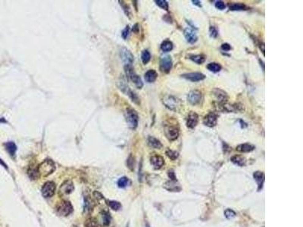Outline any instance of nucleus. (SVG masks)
<instances>
[{"label": "nucleus", "instance_id": "f257e3e1", "mask_svg": "<svg viewBox=\"0 0 303 227\" xmlns=\"http://www.w3.org/2000/svg\"><path fill=\"white\" fill-rule=\"evenodd\" d=\"M162 102L166 108L171 111L178 112L181 108L182 104L180 99L171 95H167L162 99Z\"/></svg>", "mask_w": 303, "mask_h": 227}, {"label": "nucleus", "instance_id": "f03ea898", "mask_svg": "<svg viewBox=\"0 0 303 227\" xmlns=\"http://www.w3.org/2000/svg\"><path fill=\"white\" fill-rule=\"evenodd\" d=\"M56 170V165L52 160L47 159L42 162L38 167V171L42 176H48L52 174Z\"/></svg>", "mask_w": 303, "mask_h": 227}, {"label": "nucleus", "instance_id": "7ed1b4c3", "mask_svg": "<svg viewBox=\"0 0 303 227\" xmlns=\"http://www.w3.org/2000/svg\"><path fill=\"white\" fill-rule=\"evenodd\" d=\"M125 73H126L127 77L133 82L135 84V86H136L138 89H141L143 86V83L142 81L141 78L139 75L136 74L135 73L134 70H133V67L131 66V64H126L125 66Z\"/></svg>", "mask_w": 303, "mask_h": 227}, {"label": "nucleus", "instance_id": "20e7f679", "mask_svg": "<svg viewBox=\"0 0 303 227\" xmlns=\"http://www.w3.org/2000/svg\"><path fill=\"white\" fill-rule=\"evenodd\" d=\"M56 212L59 216L67 217L73 212V206L71 202L62 201L56 205Z\"/></svg>", "mask_w": 303, "mask_h": 227}, {"label": "nucleus", "instance_id": "39448f33", "mask_svg": "<svg viewBox=\"0 0 303 227\" xmlns=\"http://www.w3.org/2000/svg\"><path fill=\"white\" fill-rule=\"evenodd\" d=\"M125 117H126L127 123L130 128L136 129L138 125L139 121V116L135 110L132 108H127L125 112Z\"/></svg>", "mask_w": 303, "mask_h": 227}, {"label": "nucleus", "instance_id": "423d86ee", "mask_svg": "<svg viewBox=\"0 0 303 227\" xmlns=\"http://www.w3.org/2000/svg\"><path fill=\"white\" fill-rule=\"evenodd\" d=\"M164 132L167 139L170 141H175L179 136V129L171 123L164 125Z\"/></svg>", "mask_w": 303, "mask_h": 227}, {"label": "nucleus", "instance_id": "0eeeda50", "mask_svg": "<svg viewBox=\"0 0 303 227\" xmlns=\"http://www.w3.org/2000/svg\"><path fill=\"white\" fill-rule=\"evenodd\" d=\"M56 186L53 182H46L42 187V195L45 198H51L56 192Z\"/></svg>", "mask_w": 303, "mask_h": 227}, {"label": "nucleus", "instance_id": "6e6552de", "mask_svg": "<svg viewBox=\"0 0 303 227\" xmlns=\"http://www.w3.org/2000/svg\"><path fill=\"white\" fill-rule=\"evenodd\" d=\"M173 66V62L171 56L166 55L162 57L160 60V70L163 73L167 74L171 71Z\"/></svg>", "mask_w": 303, "mask_h": 227}, {"label": "nucleus", "instance_id": "1a4fd4ad", "mask_svg": "<svg viewBox=\"0 0 303 227\" xmlns=\"http://www.w3.org/2000/svg\"><path fill=\"white\" fill-rule=\"evenodd\" d=\"M202 93L198 89L192 90L187 96V100L192 105H196L199 104L202 100Z\"/></svg>", "mask_w": 303, "mask_h": 227}, {"label": "nucleus", "instance_id": "9d476101", "mask_svg": "<svg viewBox=\"0 0 303 227\" xmlns=\"http://www.w3.org/2000/svg\"><path fill=\"white\" fill-rule=\"evenodd\" d=\"M212 93H213V96L215 97L216 100L217 101L219 104L227 103V100H228V95H227L226 92L219 88H215L212 90Z\"/></svg>", "mask_w": 303, "mask_h": 227}, {"label": "nucleus", "instance_id": "9b49d317", "mask_svg": "<svg viewBox=\"0 0 303 227\" xmlns=\"http://www.w3.org/2000/svg\"><path fill=\"white\" fill-rule=\"evenodd\" d=\"M217 114L215 112H210L203 118V123L209 127H214L217 125Z\"/></svg>", "mask_w": 303, "mask_h": 227}, {"label": "nucleus", "instance_id": "f8f14e48", "mask_svg": "<svg viewBox=\"0 0 303 227\" xmlns=\"http://www.w3.org/2000/svg\"><path fill=\"white\" fill-rule=\"evenodd\" d=\"M74 189H75V186H74L73 183L71 180H66L60 186L59 194L61 195H67L71 194L74 191Z\"/></svg>", "mask_w": 303, "mask_h": 227}, {"label": "nucleus", "instance_id": "ddd939ff", "mask_svg": "<svg viewBox=\"0 0 303 227\" xmlns=\"http://www.w3.org/2000/svg\"><path fill=\"white\" fill-rule=\"evenodd\" d=\"M182 77L185 78L186 80H190L192 82H199L202 81L205 78V76L200 72H193V73H187L181 75Z\"/></svg>", "mask_w": 303, "mask_h": 227}, {"label": "nucleus", "instance_id": "4468645a", "mask_svg": "<svg viewBox=\"0 0 303 227\" xmlns=\"http://www.w3.org/2000/svg\"><path fill=\"white\" fill-rule=\"evenodd\" d=\"M199 122V116L194 112H190L186 118V127L190 129L195 128Z\"/></svg>", "mask_w": 303, "mask_h": 227}, {"label": "nucleus", "instance_id": "2eb2a0df", "mask_svg": "<svg viewBox=\"0 0 303 227\" xmlns=\"http://www.w3.org/2000/svg\"><path fill=\"white\" fill-rule=\"evenodd\" d=\"M121 58L122 61L126 64H131L133 62V55L130 50L127 49V48H122L121 50Z\"/></svg>", "mask_w": 303, "mask_h": 227}, {"label": "nucleus", "instance_id": "dca6fc26", "mask_svg": "<svg viewBox=\"0 0 303 227\" xmlns=\"http://www.w3.org/2000/svg\"><path fill=\"white\" fill-rule=\"evenodd\" d=\"M111 220H112V217H111L110 214L107 211L103 210L99 214V221H98V223H99V226L106 227L109 226Z\"/></svg>", "mask_w": 303, "mask_h": 227}, {"label": "nucleus", "instance_id": "f3484780", "mask_svg": "<svg viewBox=\"0 0 303 227\" xmlns=\"http://www.w3.org/2000/svg\"><path fill=\"white\" fill-rule=\"evenodd\" d=\"M184 33V36L186 38V41L190 43H195L198 40V36L196 35V32L193 30L190 29V27H187L183 31Z\"/></svg>", "mask_w": 303, "mask_h": 227}, {"label": "nucleus", "instance_id": "a211bd4d", "mask_svg": "<svg viewBox=\"0 0 303 227\" xmlns=\"http://www.w3.org/2000/svg\"><path fill=\"white\" fill-rule=\"evenodd\" d=\"M150 162L152 165L153 166V167H154L155 169H156V170H159V169L162 168V166H163L164 164V161L163 157H162V156L158 155V154L152 156L150 158Z\"/></svg>", "mask_w": 303, "mask_h": 227}, {"label": "nucleus", "instance_id": "6ab92c4d", "mask_svg": "<svg viewBox=\"0 0 303 227\" xmlns=\"http://www.w3.org/2000/svg\"><path fill=\"white\" fill-rule=\"evenodd\" d=\"M253 177L258 184V190L260 191L263 187L264 182H265V174L261 171H256L253 174Z\"/></svg>", "mask_w": 303, "mask_h": 227}, {"label": "nucleus", "instance_id": "aec40b11", "mask_svg": "<svg viewBox=\"0 0 303 227\" xmlns=\"http://www.w3.org/2000/svg\"><path fill=\"white\" fill-rule=\"evenodd\" d=\"M176 182L177 181H172V180L167 182L164 186V189L170 191H180L181 190V188L177 183H176Z\"/></svg>", "mask_w": 303, "mask_h": 227}, {"label": "nucleus", "instance_id": "412c9836", "mask_svg": "<svg viewBox=\"0 0 303 227\" xmlns=\"http://www.w3.org/2000/svg\"><path fill=\"white\" fill-rule=\"evenodd\" d=\"M236 151H240V152H251L255 149V146L253 145L249 144V143H244V144L239 145L236 147Z\"/></svg>", "mask_w": 303, "mask_h": 227}, {"label": "nucleus", "instance_id": "4be33fe9", "mask_svg": "<svg viewBox=\"0 0 303 227\" xmlns=\"http://www.w3.org/2000/svg\"><path fill=\"white\" fill-rule=\"evenodd\" d=\"M158 77L157 72L155 70H149L145 74V80L148 83H153Z\"/></svg>", "mask_w": 303, "mask_h": 227}, {"label": "nucleus", "instance_id": "5701e85b", "mask_svg": "<svg viewBox=\"0 0 303 227\" xmlns=\"http://www.w3.org/2000/svg\"><path fill=\"white\" fill-rule=\"evenodd\" d=\"M148 145L151 148H153V149H160L162 147V142L158 139L153 137V136H149L148 138Z\"/></svg>", "mask_w": 303, "mask_h": 227}, {"label": "nucleus", "instance_id": "b1692460", "mask_svg": "<svg viewBox=\"0 0 303 227\" xmlns=\"http://www.w3.org/2000/svg\"><path fill=\"white\" fill-rule=\"evenodd\" d=\"M229 9L230 11H246L247 10L248 8L246 5L243 4V3L237 2V3H233L229 6Z\"/></svg>", "mask_w": 303, "mask_h": 227}, {"label": "nucleus", "instance_id": "393cba45", "mask_svg": "<svg viewBox=\"0 0 303 227\" xmlns=\"http://www.w3.org/2000/svg\"><path fill=\"white\" fill-rule=\"evenodd\" d=\"M5 146H6V150L9 153V154L11 156H12V157L14 156L16 151H17V146L14 144V142H9L6 143Z\"/></svg>", "mask_w": 303, "mask_h": 227}, {"label": "nucleus", "instance_id": "a878e982", "mask_svg": "<svg viewBox=\"0 0 303 227\" xmlns=\"http://www.w3.org/2000/svg\"><path fill=\"white\" fill-rule=\"evenodd\" d=\"M231 161L233 162V164L240 166V167H243V166L246 165V161L244 157H241V156L234 155L231 157Z\"/></svg>", "mask_w": 303, "mask_h": 227}, {"label": "nucleus", "instance_id": "bb28decb", "mask_svg": "<svg viewBox=\"0 0 303 227\" xmlns=\"http://www.w3.org/2000/svg\"><path fill=\"white\" fill-rule=\"evenodd\" d=\"M190 59L196 64H202L205 62L206 58L203 55H190Z\"/></svg>", "mask_w": 303, "mask_h": 227}, {"label": "nucleus", "instance_id": "cd10ccee", "mask_svg": "<svg viewBox=\"0 0 303 227\" xmlns=\"http://www.w3.org/2000/svg\"><path fill=\"white\" fill-rule=\"evenodd\" d=\"M161 49L164 52H167L173 49V43L170 40H164L161 45Z\"/></svg>", "mask_w": 303, "mask_h": 227}, {"label": "nucleus", "instance_id": "c85d7f7f", "mask_svg": "<svg viewBox=\"0 0 303 227\" xmlns=\"http://www.w3.org/2000/svg\"><path fill=\"white\" fill-rule=\"evenodd\" d=\"M84 226L85 227H99V223H98V220L96 219L93 218V217H90V218L87 219L86 220L84 223Z\"/></svg>", "mask_w": 303, "mask_h": 227}, {"label": "nucleus", "instance_id": "c756f323", "mask_svg": "<svg viewBox=\"0 0 303 227\" xmlns=\"http://www.w3.org/2000/svg\"><path fill=\"white\" fill-rule=\"evenodd\" d=\"M207 68L210 71L217 73V72H219L221 70V64L215 63V62H212V63H209L208 64Z\"/></svg>", "mask_w": 303, "mask_h": 227}, {"label": "nucleus", "instance_id": "7c9ffc66", "mask_svg": "<svg viewBox=\"0 0 303 227\" xmlns=\"http://www.w3.org/2000/svg\"><path fill=\"white\" fill-rule=\"evenodd\" d=\"M27 173H28V176H30L31 180H37L40 176V173L38 171V167L37 168H30Z\"/></svg>", "mask_w": 303, "mask_h": 227}, {"label": "nucleus", "instance_id": "2f4dec72", "mask_svg": "<svg viewBox=\"0 0 303 227\" xmlns=\"http://www.w3.org/2000/svg\"><path fill=\"white\" fill-rule=\"evenodd\" d=\"M130 183V180L126 176H123L120 178L117 181V186L119 188H125Z\"/></svg>", "mask_w": 303, "mask_h": 227}, {"label": "nucleus", "instance_id": "473e14b6", "mask_svg": "<svg viewBox=\"0 0 303 227\" xmlns=\"http://www.w3.org/2000/svg\"><path fill=\"white\" fill-rule=\"evenodd\" d=\"M141 59L142 62L144 64H146L148 62L150 61L151 59V55L150 52H149L148 50H143V52L141 54Z\"/></svg>", "mask_w": 303, "mask_h": 227}, {"label": "nucleus", "instance_id": "72a5a7b5", "mask_svg": "<svg viewBox=\"0 0 303 227\" xmlns=\"http://www.w3.org/2000/svg\"><path fill=\"white\" fill-rule=\"evenodd\" d=\"M107 204L112 209V210H115V211H117V210H120V209L121 208V203L118 202H116V201H109Z\"/></svg>", "mask_w": 303, "mask_h": 227}, {"label": "nucleus", "instance_id": "f704fd0d", "mask_svg": "<svg viewBox=\"0 0 303 227\" xmlns=\"http://www.w3.org/2000/svg\"><path fill=\"white\" fill-rule=\"evenodd\" d=\"M84 209L85 210H93V202H92L91 199L90 197H86L84 199Z\"/></svg>", "mask_w": 303, "mask_h": 227}, {"label": "nucleus", "instance_id": "c9c22d12", "mask_svg": "<svg viewBox=\"0 0 303 227\" xmlns=\"http://www.w3.org/2000/svg\"><path fill=\"white\" fill-rule=\"evenodd\" d=\"M155 3L157 4V6H159L161 9H164V10L167 11L169 9L168 6V3H167V1L165 0H155Z\"/></svg>", "mask_w": 303, "mask_h": 227}, {"label": "nucleus", "instance_id": "e433bc0d", "mask_svg": "<svg viewBox=\"0 0 303 227\" xmlns=\"http://www.w3.org/2000/svg\"><path fill=\"white\" fill-rule=\"evenodd\" d=\"M166 154H167V157H168L170 159H171L172 161L176 160L179 156L178 153H177V151L170 150V149H167V150L166 151Z\"/></svg>", "mask_w": 303, "mask_h": 227}, {"label": "nucleus", "instance_id": "4c0bfd02", "mask_svg": "<svg viewBox=\"0 0 303 227\" xmlns=\"http://www.w3.org/2000/svg\"><path fill=\"white\" fill-rule=\"evenodd\" d=\"M127 165L130 170H133V169H134V166H135V159L132 155H130V157H128V159H127Z\"/></svg>", "mask_w": 303, "mask_h": 227}, {"label": "nucleus", "instance_id": "58836bf2", "mask_svg": "<svg viewBox=\"0 0 303 227\" xmlns=\"http://www.w3.org/2000/svg\"><path fill=\"white\" fill-rule=\"evenodd\" d=\"M224 215L227 219H228V220H231V219L234 218V217H236V214L235 213L233 210H231V209H227V210L224 211Z\"/></svg>", "mask_w": 303, "mask_h": 227}, {"label": "nucleus", "instance_id": "ea45409f", "mask_svg": "<svg viewBox=\"0 0 303 227\" xmlns=\"http://www.w3.org/2000/svg\"><path fill=\"white\" fill-rule=\"evenodd\" d=\"M209 33H210V36L213 38H216L218 36V31L215 27H211L209 29Z\"/></svg>", "mask_w": 303, "mask_h": 227}, {"label": "nucleus", "instance_id": "a19ab883", "mask_svg": "<svg viewBox=\"0 0 303 227\" xmlns=\"http://www.w3.org/2000/svg\"><path fill=\"white\" fill-rule=\"evenodd\" d=\"M215 7L217 8V9H219V10H224V9H225V8H226V6H225L224 2L217 1L215 3Z\"/></svg>", "mask_w": 303, "mask_h": 227}, {"label": "nucleus", "instance_id": "79ce46f5", "mask_svg": "<svg viewBox=\"0 0 303 227\" xmlns=\"http://www.w3.org/2000/svg\"><path fill=\"white\" fill-rule=\"evenodd\" d=\"M129 33H130V27H129V26H127V27H125V30L122 31L121 35H122V37H123V39L126 40V39L127 38V36H128Z\"/></svg>", "mask_w": 303, "mask_h": 227}, {"label": "nucleus", "instance_id": "37998d69", "mask_svg": "<svg viewBox=\"0 0 303 227\" xmlns=\"http://www.w3.org/2000/svg\"><path fill=\"white\" fill-rule=\"evenodd\" d=\"M167 174H168V176H169V178L171 179V180H172V181H177L176 176H175V172H174L173 170H169L168 173H167Z\"/></svg>", "mask_w": 303, "mask_h": 227}, {"label": "nucleus", "instance_id": "c03bdc74", "mask_svg": "<svg viewBox=\"0 0 303 227\" xmlns=\"http://www.w3.org/2000/svg\"><path fill=\"white\" fill-rule=\"evenodd\" d=\"M122 6V7H123V9H124V11H125V12L126 13V14L127 16H130V8H129V6H127V4H121Z\"/></svg>", "mask_w": 303, "mask_h": 227}, {"label": "nucleus", "instance_id": "a18cd8bd", "mask_svg": "<svg viewBox=\"0 0 303 227\" xmlns=\"http://www.w3.org/2000/svg\"><path fill=\"white\" fill-rule=\"evenodd\" d=\"M221 49L224 51H230L231 49V46L228 43H224V44L221 45Z\"/></svg>", "mask_w": 303, "mask_h": 227}, {"label": "nucleus", "instance_id": "49530a36", "mask_svg": "<svg viewBox=\"0 0 303 227\" xmlns=\"http://www.w3.org/2000/svg\"><path fill=\"white\" fill-rule=\"evenodd\" d=\"M193 3L194 5H196V6H198L199 7H201V2L200 1H198V0H193Z\"/></svg>", "mask_w": 303, "mask_h": 227}, {"label": "nucleus", "instance_id": "de8ad7c7", "mask_svg": "<svg viewBox=\"0 0 303 227\" xmlns=\"http://www.w3.org/2000/svg\"><path fill=\"white\" fill-rule=\"evenodd\" d=\"M0 164H2V165L3 167H5V168H6V169L8 168V167H7V165H6V164L5 163V162L3 161L2 160V159H0Z\"/></svg>", "mask_w": 303, "mask_h": 227}, {"label": "nucleus", "instance_id": "09e8293b", "mask_svg": "<svg viewBox=\"0 0 303 227\" xmlns=\"http://www.w3.org/2000/svg\"><path fill=\"white\" fill-rule=\"evenodd\" d=\"M0 122H6V121L4 118H2V119H0Z\"/></svg>", "mask_w": 303, "mask_h": 227}, {"label": "nucleus", "instance_id": "8fccbe9b", "mask_svg": "<svg viewBox=\"0 0 303 227\" xmlns=\"http://www.w3.org/2000/svg\"><path fill=\"white\" fill-rule=\"evenodd\" d=\"M146 227H149V226H148V225H147V226H146Z\"/></svg>", "mask_w": 303, "mask_h": 227}]
</instances>
